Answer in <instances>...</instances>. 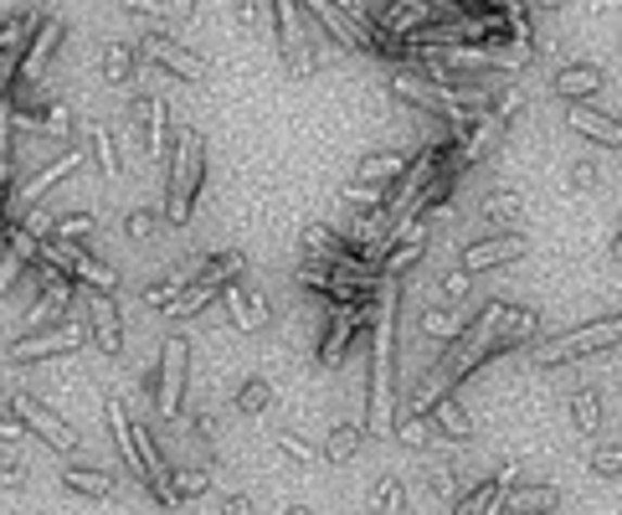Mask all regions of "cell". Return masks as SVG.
I'll return each instance as SVG.
<instances>
[{"label": "cell", "instance_id": "33", "mask_svg": "<svg viewBox=\"0 0 622 515\" xmlns=\"http://www.w3.org/2000/svg\"><path fill=\"white\" fill-rule=\"evenodd\" d=\"M484 217L494 222V227H509V233H520V217H525V206H520V197H515V191H488Z\"/></svg>", "mask_w": 622, "mask_h": 515}, {"label": "cell", "instance_id": "46", "mask_svg": "<svg viewBox=\"0 0 622 515\" xmlns=\"http://www.w3.org/2000/svg\"><path fill=\"white\" fill-rule=\"evenodd\" d=\"M216 515H257V500L247 490H216Z\"/></svg>", "mask_w": 622, "mask_h": 515}, {"label": "cell", "instance_id": "36", "mask_svg": "<svg viewBox=\"0 0 622 515\" xmlns=\"http://www.w3.org/2000/svg\"><path fill=\"white\" fill-rule=\"evenodd\" d=\"M216 294H221V284H191V289H186V294H180L165 315H170V319H191V315H201L206 304H216Z\"/></svg>", "mask_w": 622, "mask_h": 515}, {"label": "cell", "instance_id": "4", "mask_svg": "<svg viewBox=\"0 0 622 515\" xmlns=\"http://www.w3.org/2000/svg\"><path fill=\"white\" fill-rule=\"evenodd\" d=\"M381 294V289H376ZM376 294L360 304H325V336H319V366H345L351 340L376 319Z\"/></svg>", "mask_w": 622, "mask_h": 515}, {"label": "cell", "instance_id": "25", "mask_svg": "<svg viewBox=\"0 0 622 515\" xmlns=\"http://www.w3.org/2000/svg\"><path fill=\"white\" fill-rule=\"evenodd\" d=\"M468 325H473V319H468L464 310H453V304H428V310H422V330H428L432 340H443V346L464 340Z\"/></svg>", "mask_w": 622, "mask_h": 515}, {"label": "cell", "instance_id": "21", "mask_svg": "<svg viewBox=\"0 0 622 515\" xmlns=\"http://www.w3.org/2000/svg\"><path fill=\"white\" fill-rule=\"evenodd\" d=\"M561 505V490L556 485H515L499 505V515H550Z\"/></svg>", "mask_w": 622, "mask_h": 515}, {"label": "cell", "instance_id": "52", "mask_svg": "<svg viewBox=\"0 0 622 515\" xmlns=\"http://www.w3.org/2000/svg\"><path fill=\"white\" fill-rule=\"evenodd\" d=\"M535 5H541V11H561L566 0H535Z\"/></svg>", "mask_w": 622, "mask_h": 515}, {"label": "cell", "instance_id": "26", "mask_svg": "<svg viewBox=\"0 0 622 515\" xmlns=\"http://www.w3.org/2000/svg\"><path fill=\"white\" fill-rule=\"evenodd\" d=\"M62 485L73 495H88V500H114V475L103 469H82V464H62Z\"/></svg>", "mask_w": 622, "mask_h": 515}, {"label": "cell", "instance_id": "49", "mask_svg": "<svg viewBox=\"0 0 622 515\" xmlns=\"http://www.w3.org/2000/svg\"><path fill=\"white\" fill-rule=\"evenodd\" d=\"M31 428H26V423H21V417H11V423H5V417H0V443H31Z\"/></svg>", "mask_w": 622, "mask_h": 515}, {"label": "cell", "instance_id": "13", "mask_svg": "<svg viewBox=\"0 0 622 515\" xmlns=\"http://www.w3.org/2000/svg\"><path fill=\"white\" fill-rule=\"evenodd\" d=\"M221 299H227V319H232L242 336H257V330L268 325V299H263V289H257V284H247V278H232V284L221 289Z\"/></svg>", "mask_w": 622, "mask_h": 515}, {"label": "cell", "instance_id": "1", "mask_svg": "<svg viewBox=\"0 0 622 515\" xmlns=\"http://www.w3.org/2000/svg\"><path fill=\"white\" fill-rule=\"evenodd\" d=\"M396 315H402V278H381L376 319H370V377H366V434H396Z\"/></svg>", "mask_w": 622, "mask_h": 515}, {"label": "cell", "instance_id": "50", "mask_svg": "<svg viewBox=\"0 0 622 515\" xmlns=\"http://www.w3.org/2000/svg\"><path fill=\"white\" fill-rule=\"evenodd\" d=\"M428 485L437 490V495H453V479H447V469H432L428 475Z\"/></svg>", "mask_w": 622, "mask_h": 515}, {"label": "cell", "instance_id": "38", "mask_svg": "<svg viewBox=\"0 0 622 515\" xmlns=\"http://www.w3.org/2000/svg\"><path fill=\"white\" fill-rule=\"evenodd\" d=\"M212 490V469H170V495L180 500H201Z\"/></svg>", "mask_w": 622, "mask_h": 515}, {"label": "cell", "instance_id": "17", "mask_svg": "<svg viewBox=\"0 0 622 515\" xmlns=\"http://www.w3.org/2000/svg\"><path fill=\"white\" fill-rule=\"evenodd\" d=\"M88 319H93V346L103 356H118L124 351V315H118L114 294H88Z\"/></svg>", "mask_w": 622, "mask_h": 515}, {"label": "cell", "instance_id": "40", "mask_svg": "<svg viewBox=\"0 0 622 515\" xmlns=\"http://www.w3.org/2000/svg\"><path fill=\"white\" fill-rule=\"evenodd\" d=\"M88 139H93L98 171H103V176L114 180L118 171H124V165H118V150H114V135H109V124H93V129H88Z\"/></svg>", "mask_w": 622, "mask_h": 515}, {"label": "cell", "instance_id": "37", "mask_svg": "<svg viewBox=\"0 0 622 515\" xmlns=\"http://www.w3.org/2000/svg\"><path fill=\"white\" fill-rule=\"evenodd\" d=\"M272 443H278V454L293 459V464H304V469H314V464L325 459V449H314L309 438H304V434H293V428H283V434L272 438Z\"/></svg>", "mask_w": 622, "mask_h": 515}, {"label": "cell", "instance_id": "39", "mask_svg": "<svg viewBox=\"0 0 622 515\" xmlns=\"http://www.w3.org/2000/svg\"><path fill=\"white\" fill-rule=\"evenodd\" d=\"M586 475L597 479H622V443H597L586 454Z\"/></svg>", "mask_w": 622, "mask_h": 515}, {"label": "cell", "instance_id": "23", "mask_svg": "<svg viewBox=\"0 0 622 515\" xmlns=\"http://www.w3.org/2000/svg\"><path fill=\"white\" fill-rule=\"evenodd\" d=\"M135 109L150 124V160L170 165V103L165 99H135Z\"/></svg>", "mask_w": 622, "mask_h": 515}, {"label": "cell", "instance_id": "20", "mask_svg": "<svg viewBox=\"0 0 622 515\" xmlns=\"http://www.w3.org/2000/svg\"><path fill=\"white\" fill-rule=\"evenodd\" d=\"M62 32H67V26H62V16H47V21L37 26V37H31V47H26V58H21V67H16V83H21V88L41 78V67L52 62Z\"/></svg>", "mask_w": 622, "mask_h": 515}, {"label": "cell", "instance_id": "27", "mask_svg": "<svg viewBox=\"0 0 622 515\" xmlns=\"http://www.w3.org/2000/svg\"><path fill=\"white\" fill-rule=\"evenodd\" d=\"M139 67V41H103V78L124 88Z\"/></svg>", "mask_w": 622, "mask_h": 515}, {"label": "cell", "instance_id": "15", "mask_svg": "<svg viewBox=\"0 0 622 515\" xmlns=\"http://www.w3.org/2000/svg\"><path fill=\"white\" fill-rule=\"evenodd\" d=\"M304 5H309L314 21H319V26H325V32H330L340 47H351V52H366V58H381V52H376V41H370L366 32H360V26H355L345 11H340V5H330V0H304Z\"/></svg>", "mask_w": 622, "mask_h": 515}, {"label": "cell", "instance_id": "31", "mask_svg": "<svg viewBox=\"0 0 622 515\" xmlns=\"http://www.w3.org/2000/svg\"><path fill=\"white\" fill-rule=\"evenodd\" d=\"M232 402H237V413L242 417H263L272 407V381L268 377H247L242 387H237Z\"/></svg>", "mask_w": 622, "mask_h": 515}, {"label": "cell", "instance_id": "34", "mask_svg": "<svg viewBox=\"0 0 622 515\" xmlns=\"http://www.w3.org/2000/svg\"><path fill=\"white\" fill-rule=\"evenodd\" d=\"M370 511L376 515H407V485L396 475L376 479V490H370Z\"/></svg>", "mask_w": 622, "mask_h": 515}, {"label": "cell", "instance_id": "48", "mask_svg": "<svg viewBox=\"0 0 622 515\" xmlns=\"http://www.w3.org/2000/svg\"><path fill=\"white\" fill-rule=\"evenodd\" d=\"M520 109H525V93H520V88H509V93H499V99H494V109H488V114H494V120L509 129V120H515Z\"/></svg>", "mask_w": 622, "mask_h": 515}, {"label": "cell", "instance_id": "2", "mask_svg": "<svg viewBox=\"0 0 622 515\" xmlns=\"http://www.w3.org/2000/svg\"><path fill=\"white\" fill-rule=\"evenodd\" d=\"M201 176H206V139L186 129H176V155L165 165V206L160 217L165 222H191V206H195V191H201Z\"/></svg>", "mask_w": 622, "mask_h": 515}, {"label": "cell", "instance_id": "24", "mask_svg": "<svg viewBox=\"0 0 622 515\" xmlns=\"http://www.w3.org/2000/svg\"><path fill=\"white\" fill-rule=\"evenodd\" d=\"M499 135H505V124L494 120V114H484V120H479L464 139H458V150H453V165H458V171H468V165H479V160L488 155V145H494Z\"/></svg>", "mask_w": 622, "mask_h": 515}, {"label": "cell", "instance_id": "42", "mask_svg": "<svg viewBox=\"0 0 622 515\" xmlns=\"http://www.w3.org/2000/svg\"><path fill=\"white\" fill-rule=\"evenodd\" d=\"M88 233H98V212H73V217L52 222V238L58 242H78V238H88Z\"/></svg>", "mask_w": 622, "mask_h": 515}, {"label": "cell", "instance_id": "44", "mask_svg": "<svg viewBox=\"0 0 622 515\" xmlns=\"http://www.w3.org/2000/svg\"><path fill=\"white\" fill-rule=\"evenodd\" d=\"M468 289H473V278H468L464 268H447V274L437 278V294H443V304H453V310H464Z\"/></svg>", "mask_w": 622, "mask_h": 515}, {"label": "cell", "instance_id": "53", "mask_svg": "<svg viewBox=\"0 0 622 515\" xmlns=\"http://www.w3.org/2000/svg\"><path fill=\"white\" fill-rule=\"evenodd\" d=\"M612 258H618V263H622V233H618V238H612Z\"/></svg>", "mask_w": 622, "mask_h": 515}, {"label": "cell", "instance_id": "18", "mask_svg": "<svg viewBox=\"0 0 622 515\" xmlns=\"http://www.w3.org/2000/svg\"><path fill=\"white\" fill-rule=\"evenodd\" d=\"M345 253H351V242L340 238L334 227H325V222H309V227L299 233V263H314V268H330V263H340Z\"/></svg>", "mask_w": 622, "mask_h": 515}, {"label": "cell", "instance_id": "45", "mask_svg": "<svg viewBox=\"0 0 622 515\" xmlns=\"http://www.w3.org/2000/svg\"><path fill=\"white\" fill-rule=\"evenodd\" d=\"M160 222H165V217H160L155 206H135V212L124 217V233H129L135 242H150V238H155V227H160Z\"/></svg>", "mask_w": 622, "mask_h": 515}, {"label": "cell", "instance_id": "8", "mask_svg": "<svg viewBox=\"0 0 622 515\" xmlns=\"http://www.w3.org/2000/svg\"><path fill=\"white\" fill-rule=\"evenodd\" d=\"M5 402H11V413H16L21 423H26V428H31V434L47 443V449H58V454H73V449H78V434H73V423H67L58 407H41L31 392H11Z\"/></svg>", "mask_w": 622, "mask_h": 515}, {"label": "cell", "instance_id": "22", "mask_svg": "<svg viewBox=\"0 0 622 515\" xmlns=\"http://www.w3.org/2000/svg\"><path fill=\"white\" fill-rule=\"evenodd\" d=\"M272 26H278V52H283V67H299L304 58V32H299V11H293V0H272Z\"/></svg>", "mask_w": 622, "mask_h": 515}, {"label": "cell", "instance_id": "9", "mask_svg": "<svg viewBox=\"0 0 622 515\" xmlns=\"http://www.w3.org/2000/svg\"><path fill=\"white\" fill-rule=\"evenodd\" d=\"M530 253V238L525 233H499V238H479V242H464L458 248V268H464L468 278L488 274V268H505V263H515V258Z\"/></svg>", "mask_w": 622, "mask_h": 515}, {"label": "cell", "instance_id": "54", "mask_svg": "<svg viewBox=\"0 0 622 515\" xmlns=\"http://www.w3.org/2000/svg\"><path fill=\"white\" fill-rule=\"evenodd\" d=\"M370 515H376V511H370Z\"/></svg>", "mask_w": 622, "mask_h": 515}, {"label": "cell", "instance_id": "14", "mask_svg": "<svg viewBox=\"0 0 622 515\" xmlns=\"http://www.w3.org/2000/svg\"><path fill=\"white\" fill-rule=\"evenodd\" d=\"M607 88V73L602 67H592V62H566L561 73H550V93L566 103H586V99H597Z\"/></svg>", "mask_w": 622, "mask_h": 515}, {"label": "cell", "instance_id": "30", "mask_svg": "<svg viewBox=\"0 0 622 515\" xmlns=\"http://www.w3.org/2000/svg\"><path fill=\"white\" fill-rule=\"evenodd\" d=\"M428 423H432V428H437V434L447 438V443H453V438H458V443H464V438L473 434V417H468L464 407H458V402H453V397H443V402H437V407H432V413H428Z\"/></svg>", "mask_w": 622, "mask_h": 515}, {"label": "cell", "instance_id": "11", "mask_svg": "<svg viewBox=\"0 0 622 515\" xmlns=\"http://www.w3.org/2000/svg\"><path fill=\"white\" fill-rule=\"evenodd\" d=\"M78 165H82V150H78V145H67V150H62V155L52 160L47 171H37V176L26 180L16 197L5 201V222H21V217H26V212H31V206L41 201V191H52V186H58V180H67L73 171H78Z\"/></svg>", "mask_w": 622, "mask_h": 515}, {"label": "cell", "instance_id": "43", "mask_svg": "<svg viewBox=\"0 0 622 515\" xmlns=\"http://www.w3.org/2000/svg\"><path fill=\"white\" fill-rule=\"evenodd\" d=\"M21 278H26V258L5 242V248H0V299H11V289H16Z\"/></svg>", "mask_w": 622, "mask_h": 515}, {"label": "cell", "instance_id": "16", "mask_svg": "<svg viewBox=\"0 0 622 515\" xmlns=\"http://www.w3.org/2000/svg\"><path fill=\"white\" fill-rule=\"evenodd\" d=\"M407 171H411V155H407V150H370V155L355 160V176H351V180L391 191V186L407 176Z\"/></svg>", "mask_w": 622, "mask_h": 515}, {"label": "cell", "instance_id": "19", "mask_svg": "<svg viewBox=\"0 0 622 515\" xmlns=\"http://www.w3.org/2000/svg\"><path fill=\"white\" fill-rule=\"evenodd\" d=\"M535 336H541V315L525 310V304H505L499 325H494V356H505V351H515V346H525Z\"/></svg>", "mask_w": 622, "mask_h": 515}, {"label": "cell", "instance_id": "5", "mask_svg": "<svg viewBox=\"0 0 622 515\" xmlns=\"http://www.w3.org/2000/svg\"><path fill=\"white\" fill-rule=\"evenodd\" d=\"M88 325H82L78 315H62L58 325H47V330H37V336H21L11 340V351H5V361H47V356H73V351H82L88 346Z\"/></svg>", "mask_w": 622, "mask_h": 515}, {"label": "cell", "instance_id": "47", "mask_svg": "<svg viewBox=\"0 0 622 515\" xmlns=\"http://www.w3.org/2000/svg\"><path fill=\"white\" fill-rule=\"evenodd\" d=\"M597 180H602L597 160H576V165H571V176H566V186H571V191H592Z\"/></svg>", "mask_w": 622, "mask_h": 515}, {"label": "cell", "instance_id": "35", "mask_svg": "<svg viewBox=\"0 0 622 515\" xmlns=\"http://www.w3.org/2000/svg\"><path fill=\"white\" fill-rule=\"evenodd\" d=\"M124 11H139V16H155V21H191L195 16V0H118Z\"/></svg>", "mask_w": 622, "mask_h": 515}, {"label": "cell", "instance_id": "41", "mask_svg": "<svg viewBox=\"0 0 622 515\" xmlns=\"http://www.w3.org/2000/svg\"><path fill=\"white\" fill-rule=\"evenodd\" d=\"M422 253H428V242H396V248H391V258L381 263V278H402L411 263H422Z\"/></svg>", "mask_w": 622, "mask_h": 515}, {"label": "cell", "instance_id": "12", "mask_svg": "<svg viewBox=\"0 0 622 515\" xmlns=\"http://www.w3.org/2000/svg\"><path fill=\"white\" fill-rule=\"evenodd\" d=\"M566 129H571V135H582L586 145L622 150V120H618V114L592 109V103H566Z\"/></svg>", "mask_w": 622, "mask_h": 515}, {"label": "cell", "instance_id": "10", "mask_svg": "<svg viewBox=\"0 0 622 515\" xmlns=\"http://www.w3.org/2000/svg\"><path fill=\"white\" fill-rule=\"evenodd\" d=\"M139 58L155 62L160 73H176V78H186V83L206 78V58L191 52V47H180V41H170V37H160V32H144V37H139Z\"/></svg>", "mask_w": 622, "mask_h": 515}, {"label": "cell", "instance_id": "32", "mask_svg": "<svg viewBox=\"0 0 622 515\" xmlns=\"http://www.w3.org/2000/svg\"><path fill=\"white\" fill-rule=\"evenodd\" d=\"M191 284H195V274L186 268V274H170V278H160V284H144V294H139V299H144L150 310H170V304H176Z\"/></svg>", "mask_w": 622, "mask_h": 515}, {"label": "cell", "instance_id": "3", "mask_svg": "<svg viewBox=\"0 0 622 515\" xmlns=\"http://www.w3.org/2000/svg\"><path fill=\"white\" fill-rule=\"evenodd\" d=\"M622 340V315H607V319H586L576 330H561L541 346V366H571V361H586V356H602Z\"/></svg>", "mask_w": 622, "mask_h": 515}, {"label": "cell", "instance_id": "6", "mask_svg": "<svg viewBox=\"0 0 622 515\" xmlns=\"http://www.w3.org/2000/svg\"><path fill=\"white\" fill-rule=\"evenodd\" d=\"M186 377H191V340L170 336L160 351V387H155V413L165 423H176L186 413Z\"/></svg>", "mask_w": 622, "mask_h": 515}, {"label": "cell", "instance_id": "29", "mask_svg": "<svg viewBox=\"0 0 622 515\" xmlns=\"http://www.w3.org/2000/svg\"><path fill=\"white\" fill-rule=\"evenodd\" d=\"M366 423H334L330 438H325V459L330 464H351L355 454H360V443H366Z\"/></svg>", "mask_w": 622, "mask_h": 515}, {"label": "cell", "instance_id": "51", "mask_svg": "<svg viewBox=\"0 0 622 515\" xmlns=\"http://www.w3.org/2000/svg\"><path fill=\"white\" fill-rule=\"evenodd\" d=\"M237 16H242V26H257V0H237Z\"/></svg>", "mask_w": 622, "mask_h": 515}, {"label": "cell", "instance_id": "7", "mask_svg": "<svg viewBox=\"0 0 622 515\" xmlns=\"http://www.w3.org/2000/svg\"><path fill=\"white\" fill-rule=\"evenodd\" d=\"M520 475H525V464L509 459L499 475L473 479V485H464V490H453V515H499V505H505V495L520 485Z\"/></svg>", "mask_w": 622, "mask_h": 515}, {"label": "cell", "instance_id": "28", "mask_svg": "<svg viewBox=\"0 0 622 515\" xmlns=\"http://www.w3.org/2000/svg\"><path fill=\"white\" fill-rule=\"evenodd\" d=\"M566 417H571L576 434H597V428H602V392H592V387L571 392L566 397Z\"/></svg>", "mask_w": 622, "mask_h": 515}]
</instances>
